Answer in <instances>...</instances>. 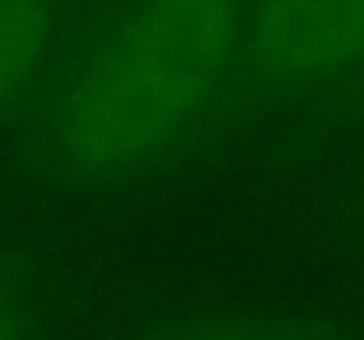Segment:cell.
<instances>
[{
    "label": "cell",
    "mask_w": 364,
    "mask_h": 340,
    "mask_svg": "<svg viewBox=\"0 0 364 340\" xmlns=\"http://www.w3.org/2000/svg\"><path fill=\"white\" fill-rule=\"evenodd\" d=\"M39 18L21 0H0V93L14 86L21 71L36 61Z\"/></svg>",
    "instance_id": "obj_1"
},
{
    "label": "cell",
    "mask_w": 364,
    "mask_h": 340,
    "mask_svg": "<svg viewBox=\"0 0 364 340\" xmlns=\"http://www.w3.org/2000/svg\"><path fill=\"white\" fill-rule=\"evenodd\" d=\"M0 340H14V326H11V312L0 298Z\"/></svg>",
    "instance_id": "obj_2"
}]
</instances>
